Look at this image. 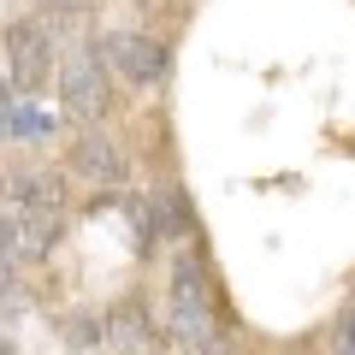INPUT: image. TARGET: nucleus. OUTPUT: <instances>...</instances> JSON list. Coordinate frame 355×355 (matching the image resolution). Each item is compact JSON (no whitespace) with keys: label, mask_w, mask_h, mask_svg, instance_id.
Wrapping results in <instances>:
<instances>
[{"label":"nucleus","mask_w":355,"mask_h":355,"mask_svg":"<svg viewBox=\"0 0 355 355\" xmlns=\"http://www.w3.org/2000/svg\"><path fill=\"white\" fill-rule=\"evenodd\" d=\"M0 202L12 207H30V202H65L60 196V178L48 172V166H12V172L0 178Z\"/></svg>","instance_id":"6e6552de"},{"label":"nucleus","mask_w":355,"mask_h":355,"mask_svg":"<svg viewBox=\"0 0 355 355\" xmlns=\"http://www.w3.org/2000/svg\"><path fill=\"white\" fill-rule=\"evenodd\" d=\"M12 225H18V261H42L65 231V202H30L12 214Z\"/></svg>","instance_id":"0eeeda50"},{"label":"nucleus","mask_w":355,"mask_h":355,"mask_svg":"<svg viewBox=\"0 0 355 355\" xmlns=\"http://www.w3.org/2000/svg\"><path fill=\"white\" fill-rule=\"evenodd\" d=\"M60 338L71 343L77 355H83V349H101V314H65L60 320Z\"/></svg>","instance_id":"1a4fd4ad"},{"label":"nucleus","mask_w":355,"mask_h":355,"mask_svg":"<svg viewBox=\"0 0 355 355\" xmlns=\"http://www.w3.org/2000/svg\"><path fill=\"white\" fill-rule=\"evenodd\" d=\"M12 266H18V225H12V214L0 207V296L12 291Z\"/></svg>","instance_id":"9d476101"},{"label":"nucleus","mask_w":355,"mask_h":355,"mask_svg":"<svg viewBox=\"0 0 355 355\" xmlns=\"http://www.w3.org/2000/svg\"><path fill=\"white\" fill-rule=\"evenodd\" d=\"M172 302H166V331L178 338L184 355H219V326H214V284L190 249L172 261Z\"/></svg>","instance_id":"f257e3e1"},{"label":"nucleus","mask_w":355,"mask_h":355,"mask_svg":"<svg viewBox=\"0 0 355 355\" xmlns=\"http://www.w3.org/2000/svg\"><path fill=\"white\" fill-rule=\"evenodd\" d=\"M65 166H71L77 178H95V184H125L130 178L125 148H119L113 137H101V130H83V137L71 142V154H65Z\"/></svg>","instance_id":"423d86ee"},{"label":"nucleus","mask_w":355,"mask_h":355,"mask_svg":"<svg viewBox=\"0 0 355 355\" xmlns=\"http://www.w3.org/2000/svg\"><path fill=\"white\" fill-rule=\"evenodd\" d=\"M95 53H101V65L107 71H119L125 83H137V89H148V83H160L166 77V42H154V36H142V30H107L101 42H95Z\"/></svg>","instance_id":"f03ea898"},{"label":"nucleus","mask_w":355,"mask_h":355,"mask_svg":"<svg viewBox=\"0 0 355 355\" xmlns=\"http://www.w3.org/2000/svg\"><path fill=\"white\" fill-rule=\"evenodd\" d=\"M154 314L142 296H125V302H113L101 314V349L107 355H154Z\"/></svg>","instance_id":"39448f33"},{"label":"nucleus","mask_w":355,"mask_h":355,"mask_svg":"<svg viewBox=\"0 0 355 355\" xmlns=\"http://www.w3.org/2000/svg\"><path fill=\"white\" fill-rule=\"evenodd\" d=\"M331 355H355V302L343 308V326H338V343H331Z\"/></svg>","instance_id":"9b49d317"},{"label":"nucleus","mask_w":355,"mask_h":355,"mask_svg":"<svg viewBox=\"0 0 355 355\" xmlns=\"http://www.w3.org/2000/svg\"><path fill=\"white\" fill-rule=\"evenodd\" d=\"M0 355H18V349H12V343H6V349H0Z\"/></svg>","instance_id":"ddd939ff"},{"label":"nucleus","mask_w":355,"mask_h":355,"mask_svg":"<svg viewBox=\"0 0 355 355\" xmlns=\"http://www.w3.org/2000/svg\"><path fill=\"white\" fill-rule=\"evenodd\" d=\"M60 107L71 119H107V107H113V89H107V65L95 48L71 53V60L60 65Z\"/></svg>","instance_id":"7ed1b4c3"},{"label":"nucleus","mask_w":355,"mask_h":355,"mask_svg":"<svg viewBox=\"0 0 355 355\" xmlns=\"http://www.w3.org/2000/svg\"><path fill=\"white\" fill-rule=\"evenodd\" d=\"M6 77H12V89H24V95L48 89V77H53V36L42 24H30V18L6 30Z\"/></svg>","instance_id":"20e7f679"},{"label":"nucleus","mask_w":355,"mask_h":355,"mask_svg":"<svg viewBox=\"0 0 355 355\" xmlns=\"http://www.w3.org/2000/svg\"><path fill=\"white\" fill-rule=\"evenodd\" d=\"M48 6H60V12H77V6H89V0H48Z\"/></svg>","instance_id":"f8f14e48"}]
</instances>
